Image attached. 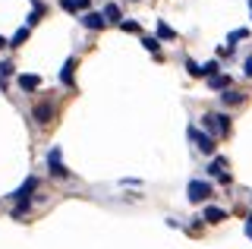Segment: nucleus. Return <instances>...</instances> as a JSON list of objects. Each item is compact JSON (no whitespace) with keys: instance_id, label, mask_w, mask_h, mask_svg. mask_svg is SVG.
I'll return each mask as SVG.
<instances>
[{"instance_id":"obj_8","label":"nucleus","mask_w":252,"mask_h":249,"mask_svg":"<svg viewBox=\"0 0 252 249\" xmlns=\"http://www.w3.org/2000/svg\"><path fill=\"white\" fill-rule=\"evenodd\" d=\"M51 117H54V107L47 104V101H41V104L35 107V120L38 123H51Z\"/></svg>"},{"instance_id":"obj_21","label":"nucleus","mask_w":252,"mask_h":249,"mask_svg":"<svg viewBox=\"0 0 252 249\" xmlns=\"http://www.w3.org/2000/svg\"><path fill=\"white\" fill-rule=\"evenodd\" d=\"M60 6H63L66 13H76V0H60Z\"/></svg>"},{"instance_id":"obj_12","label":"nucleus","mask_w":252,"mask_h":249,"mask_svg":"<svg viewBox=\"0 0 252 249\" xmlns=\"http://www.w3.org/2000/svg\"><path fill=\"white\" fill-rule=\"evenodd\" d=\"M243 98H246V95H243V92H236V89H227L224 95H220V101H224V104H240Z\"/></svg>"},{"instance_id":"obj_1","label":"nucleus","mask_w":252,"mask_h":249,"mask_svg":"<svg viewBox=\"0 0 252 249\" xmlns=\"http://www.w3.org/2000/svg\"><path fill=\"white\" fill-rule=\"evenodd\" d=\"M211 196V183H205V180H189L186 186V199L192 202V205H199L202 199H208Z\"/></svg>"},{"instance_id":"obj_26","label":"nucleus","mask_w":252,"mask_h":249,"mask_svg":"<svg viewBox=\"0 0 252 249\" xmlns=\"http://www.w3.org/2000/svg\"><path fill=\"white\" fill-rule=\"evenodd\" d=\"M89 6V0H76V10H85Z\"/></svg>"},{"instance_id":"obj_15","label":"nucleus","mask_w":252,"mask_h":249,"mask_svg":"<svg viewBox=\"0 0 252 249\" xmlns=\"http://www.w3.org/2000/svg\"><path fill=\"white\" fill-rule=\"evenodd\" d=\"M158 35H161L164 41H173V38H177V32H173L170 26H164V22H158Z\"/></svg>"},{"instance_id":"obj_28","label":"nucleus","mask_w":252,"mask_h":249,"mask_svg":"<svg viewBox=\"0 0 252 249\" xmlns=\"http://www.w3.org/2000/svg\"><path fill=\"white\" fill-rule=\"evenodd\" d=\"M249 6H252V0H249Z\"/></svg>"},{"instance_id":"obj_9","label":"nucleus","mask_w":252,"mask_h":249,"mask_svg":"<svg viewBox=\"0 0 252 249\" xmlns=\"http://www.w3.org/2000/svg\"><path fill=\"white\" fill-rule=\"evenodd\" d=\"M35 186H38V180H35V177H29V180L22 183L19 189H16V199H19V202H26V196H32V192H35Z\"/></svg>"},{"instance_id":"obj_6","label":"nucleus","mask_w":252,"mask_h":249,"mask_svg":"<svg viewBox=\"0 0 252 249\" xmlns=\"http://www.w3.org/2000/svg\"><path fill=\"white\" fill-rule=\"evenodd\" d=\"M224 218H227L224 208H218V205H208V208H205V221H208V224H220Z\"/></svg>"},{"instance_id":"obj_20","label":"nucleus","mask_w":252,"mask_h":249,"mask_svg":"<svg viewBox=\"0 0 252 249\" xmlns=\"http://www.w3.org/2000/svg\"><path fill=\"white\" fill-rule=\"evenodd\" d=\"M26 212H29V199H26V202H19V205L13 208V218H22Z\"/></svg>"},{"instance_id":"obj_22","label":"nucleus","mask_w":252,"mask_h":249,"mask_svg":"<svg viewBox=\"0 0 252 249\" xmlns=\"http://www.w3.org/2000/svg\"><path fill=\"white\" fill-rule=\"evenodd\" d=\"M123 32H139V22H120Z\"/></svg>"},{"instance_id":"obj_3","label":"nucleus","mask_w":252,"mask_h":249,"mask_svg":"<svg viewBox=\"0 0 252 249\" xmlns=\"http://www.w3.org/2000/svg\"><path fill=\"white\" fill-rule=\"evenodd\" d=\"M189 139L195 142V149H199L202 155H211V152H215V139H211L208 133H199L195 126H189Z\"/></svg>"},{"instance_id":"obj_13","label":"nucleus","mask_w":252,"mask_h":249,"mask_svg":"<svg viewBox=\"0 0 252 249\" xmlns=\"http://www.w3.org/2000/svg\"><path fill=\"white\" fill-rule=\"evenodd\" d=\"M19 85H22L26 92H35L38 85H41V79H38V76H19Z\"/></svg>"},{"instance_id":"obj_2","label":"nucleus","mask_w":252,"mask_h":249,"mask_svg":"<svg viewBox=\"0 0 252 249\" xmlns=\"http://www.w3.org/2000/svg\"><path fill=\"white\" fill-rule=\"evenodd\" d=\"M202 123L208 129H215L218 136H227V133H230V117H227V114H205Z\"/></svg>"},{"instance_id":"obj_10","label":"nucleus","mask_w":252,"mask_h":249,"mask_svg":"<svg viewBox=\"0 0 252 249\" xmlns=\"http://www.w3.org/2000/svg\"><path fill=\"white\" fill-rule=\"evenodd\" d=\"M208 85H211V89H218V92H227V89H230V76H211V79H208Z\"/></svg>"},{"instance_id":"obj_11","label":"nucleus","mask_w":252,"mask_h":249,"mask_svg":"<svg viewBox=\"0 0 252 249\" xmlns=\"http://www.w3.org/2000/svg\"><path fill=\"white\" fill-rule=\"evenodd\" d=\"M73 69H76V60H66V63H63V73H60L63 85H73Z\"/></svg>"},{"instance_id":"obj_25","label":"nucleus","mask_w":252,"mask_h":249,"mask_svg":"<svg viewBox=\"0 0 252 249\" xmlns=\"http://www.w3.org/2000/svg\"><path fill=\"white\" fill-rule=\"evenodd\" d=\"M243 69H246V76L252 79V57H246V63H243Z\"/></svg>"},{"instance_id":"obj_5","label":"nucleus","mask_w":252,"mask_h":249,"mask_svg":"<svg viewBox=\"0 0 252 249\" xmlns=\"http://www.w3.org/2000/svg\"><path fill=\"white\" fill-rule=\"evenodd\" d=\"M47 167H51L54 177H69V170L63 167V161H60V149H51V155H47Z\"/></svg>"},{"instance_id":"obj_18","label":"nucleus","mask_w":252,"mask_h":249,"mask_svg":"<svg viewBox=\"0 0 252 249\" xmlns=\"http://www.w3.org/2000/svg\"><path fill=\"white\" fill-rule=\"evenodd\" d=\"M202 76H208V79H211V76H218V60H208V63L202 66Z\"/></svg>"},{"instance_id":"obj_17","label":"nucleus","mask_w":252,"mask_h":249,"mask_svg":"<svg viewBox=\"0 0 252 249\" xmlns=\"http://www.w3.org/2000/svg\"><path fill=\"white\" fill-rule=\"evenodd\" d=\"M142 44H145V51H152V54L161 51V41H158V38H142Z\"/></svg>"},{"instance_id":"obj_27","label":"nucleus","mask_w":252,"mask_h":249,"mask_svg":"<svg viewBox=\"0 0 252 249\" xmlns=\"http://www.w3.org/2000/svg\"><path fill=\"white\" fill-rule=\"evenodd\" d=\"M0 48H10V41H6V38H3V35H0Z\"/></svg>"},{"instance_id":"obj_14","label":"nucleus","mask_w":252,"mask_h":249,"mask_svg":"<svg viewBox=\"0 0 252 249\" xmlns=\"http://www.w3.org/2000/svg\"><path fill=\"white\" fill-rule=\"evenodd\" d=\"M104 19L107 22H120V6H117V3H107L104 6Z\"/></svg>"},{"instance_id":"obj_4","label":"nucleus","mask_w":252,"mask_h":249,"mask_svg":"<svg viewBox=\"0 0 252 249\" xmlns=\"http://www.w3.org/2000/svg\"><path fill=\"white\" fill-rule=\"evenodd\" d=\"M208 174L218 177L220 183H230V174H227V158H224V155H218V158L208 164Z\"/></svg>"},{"instance_id":"obj_23","label":"nucleus","mask_w":252,"mask_h":249,"mask_svg":"<svg viewBox=\"0 0 252 249\" xmlns=\"http://www.w3.org/2000/svg\"><path fill=\"white\" fill-rule=\"evenodd\" d=\"M246 35H249V32H246V29H236V32L230 35V41H240V38H246Z\"/></svg>"},{"instance_id":"obj_24","label":"nucleus","mask_w":252,"mask_h":249,"mask_svg":"<svg viewBox=\"0 0 252 249\" xmlns=\"http://www.w3.org/2000/svg\"><path fill=\"white\" fill-rule=\"evenodd\" d=\"M13 73V63H0V76H10Z\"/></svg>"},{"instance_id":"obj_7","label":"nucleus","mask_w":252,"mask_h":249,"mask_svg":"<svg viewBox=\"0 0 252 249\" xmlns=\"http://www.w3.org/2000/svg\"><path fill=\"white\" fill-rule=\"evenodd\" d=\"M104 16H101V13H85V16H82V26L85 29H104Z\"/></svg>"},{"instance_id":"obj_19","label":"nucleus","mask_w":252,"mask_h":249,"mask_svg":"<svg viewBox=\"0 0 252 249\" xmlns=\"http://www.w3.org/2000/svg\"><path fill=\"white\" fill-rule=\"evenodd\" d=\"M186 69H189V76H202V66L195 60H186Z\"/></svg>"},{"instance_id":"obj_16","label":"nucleus","mask_w":252,"mask_h":249,"mask_svg":"<svg viewBox=\"0 0 252 249\" xmlns=\"http://www.w3.org/2000/svg\"><path fill=\"white\" fill-rule=\"evenodd\" d=\"M26 38H29V26H26V29H19V32H16V35H13V41H10V48H19V44H22V41H26Z\"/></svg>"}]
</instances>
